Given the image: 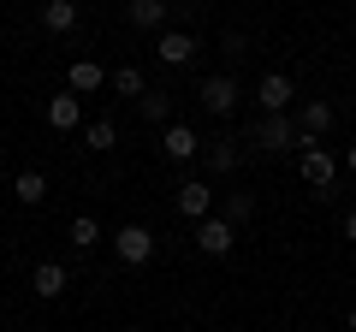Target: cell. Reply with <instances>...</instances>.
Segmentation results:
<instances>
[{
	"mask_svg": "<svg viewBox=\"0 0 356 332\" xmlns=\"http://www.w3.org/2000/svg\"><path fill=\"white\" fill-rule=\"evenodd\" d=\"M243 142H255L261 154H285V149L303 154V131H297V119H291V113H267V119H255Z\"/></svg>",
	"mask_w": 356,
	"mask_h": 332,
	"instance_id": "1",
	"label": "cell"
},
{
	"mask_svg": "<svg viewBox=\"0 0 356 332\" xmlns=\"http://www.w3.org/2000/svg\"><path fill=\"white\" fill-rule=\"evenodd\" d=\"M297 172H303V184H309L315 196H327V190H332V179H339V154L303 137V154H297Z\"/></svg>",
	"mask_w": 356,
	"mask_h": 332,
	"instance_id": "2",
	"label": "cell"
},
{
	"mask_svg": "<svg viewBox=\"0 0 356 332\" xmlns=\"http://www.w3.org/2000/svg\"><path fill=\"white\" fill-rule=\"evenodd\" d=\"M113 256L125 261V267H149V261H154V231L137 226V219L119 226V231H113Z\"/></svg>",
	"mask_w": 356,
	"mask_h": 332,
	"instance_id": "3",
	"label": "cell"
},
{
	"mask_svg": "<svg viewBox=\"0 0 356 332\" xmlns=\"http://www.w3.org/2000/svg\"><path fill=\"white\" fill-rule=\"evenodd\" d=\"M291 101H297V83L285 72H267L261 83H255V107H261V119L267 113H291Z\"/></svg>",
	"mask_w": 356,
	"mask_h": 332,
	"instance_id": "4",
	"label": "cell"
},
{
	"mask_svg": "<svg viewBox=\"0 0 356 332\" xmlns=\"http://www.w3.org/2000/svg\"><path fill=\"white\" fill-rule=\"evenodd\" d=\"M196 95H202V107H208V113H220V119H226V113H238V77H226V72H214V77H202V90H196Z\"/></svg>",
	"mask_w": 356,
	"mask_h": 332,
	"instance_id": "5",
	"label": "cell"
},
{
	"mask_svg": "<svg viewBox=\"0 0 356 332\" xmlns=\"http://www.w3.org/2000/svg\"><path fill=\"white\" fill-rule=\"evenodd\" d=\"M232 243H238V226H232V219L208 214L202 226H196V249H202V256H232Z\"/></svg>",
	"mask_w": 356,
	"mask_h": 332,
	"instance_id": "6",
	"label": "cell"
},
{
	"mask_svg": "<svg viewBox=\"0 0 356 332\" xmlns=\"http://www.w3.org/2000/svg\"><path fill=\"white\" fill-rule=\"evenodd\" d=\"M172 202H178V214H184V219H196V226H202V219H208V208H214V190H208L202 179H184Z\"/></svg>",
	"mask_w": 356,
	"mask_h": 332,
	"instance_id": "7",
	"label": "cell"
},
{
	"mask_svg": "<svg viewBox=\"0 0 356 332\" xmlns=\"http://www.w3.org/2000/svg\"><path fill=\"white\" fill-rule=\"evenodd\" d=\"M161 154L166 160H196V154H202V137H196L191 125H166L161 131Z\"/></svg>",
	"mask_w": 356,
	"mask_h": 332,
	"instance_id": "8",
	"label": "cell"
},
{
	"mask_svg": "<svg viewBox=\"0 0 356 332\" xmlns=\"http://www.w3.org/2000/svg\"><path fill=\"white\" fill-rule=\"evenodd\" d=\"M332 119H339V107L332 101H303V113H297V131H303L309 142H321L332 131Z\"/></svg>",
	"mask_w": 356,
	"mask_h": 332,
	"instance_id": "9",
	"label": "cell"
},
{
	"mask_svg": "<svg viewBox=\"0 0 356 332\" xmlns=\"http://www.w3.org/2000/svg\"><path fill=\"white\" fill-rule=\"evenodd\" d=\"M154 53H161L166 65H191L196 60V36L191 30H166V36H154Z\"/></svg>",
	"mask_w": 356,
	"mask_h": 332,
	"instance_id": "10",
	"label": "cell"
},
{
	"mask_svg": "<svg viewBox=\"0 0 356 332\" xmlns=\"http://www.w3.org/2000/svg\"><path fill=\"white\" fill-rule=\"evenodd\" d=\"M65 285H72V273H65L60 261H42V267L30 273V291H36L42 303H54V297H65Z\"/></svg>",
	"mask_w": 356,
	"mask_h": 332,
	"instance_id": "11",
	"label": "cell"
},
{
	"mask_svg": "<svg viewBox=\"0 0 356 332\" xmlns=\"http://www.w3.org/2000/svg\"><path fill=\"white\" fill-rule=\"evenodd\" d=\"M65 83H72V95H95V90H107L113 77L102 72L95 60H72V72H65Z\"/></svg>",
	"mask_w": 356,
	"mask_h": 332,
	"instance_id": "12",
	"label": "cell"
},
{
	"mask_svg": "<svg viewBox=\"0 0 356 332\" xmlns=\"http://www.w3.org/2000/svg\"><path fill=\"white\" fill-rule=\"evenodd\" d=\"M238 160H243V137H214L208 142V172H238Z\"/></svg>",
	"mask_w": 356,
	"mask_h": 332,
	"instance_id": "13",
	"label": "cell"
},
{
	"mask_svg": "<svg viewBox=\"0 0 356 332\" xmlns=\"http://www.w3.org/2000/svg\"><path fill=\"white\" fill-rule=\"evenodd\" d=\"M125 18H131L137 30H154V36H166V0H131Z\"/></svg>",
	"mask_w": 356,
	"mask_h": 332,
	"instance_id": "14",
	"label": "cell"
},
{
	"mask_svg": "<svg viewBox=\"0 0 356 332\" xmlns=\"http://www.w3.org/2000/svg\"><path fill=\"white\" fill-rule=\"evenodd\" d=\"M42 113H48V125H54V131H77V125H83V107H77V95H72V90L54 95Z\"/></svg>",
	"mask_w": 356,
	"mask_h": 332,
	"instance_id": "15",
	"label": "cell"
},
{
	"mask_svg": "<svg viewBox=\"0 0 356 332\" xmlns=\"http://www.w3.org/2000/svg\"><path fill=\"white\" fill-rule=\"evenodd\" d=\"M137 113H143V125H172V95L166 90H149L137 101Z\"/></svg>",
	"mask_w": 356,
	"mask_h": 332,
	"instance_id": "16",
	"label": "cell"
},
{
	"mask_svg": "<svg viewBox=\"0 0 356 332\" xmlns=\"http://www.w3.org/2000/svg\"><path fill=\"white\" fill-rule=\"evenodd\" d=\"M42 24H48L54 36H65V30H77V6L72 0H48V6H42Z\"/></svg>",
	"mask_w": 356,
	"mask_h": 332,
	"instance_id": "17",
	"label": "cell"
},
{
	"mask_svg": "<svg viewBox=\"0 0 356 332\" xmlns=\"http://www.w3.org/2000/svg\"><path fill=\"white\" fill-rule=\"evenodd\" d=\"M13 196H18L24 208L48 202V179H42V172H18V179H13Z\"/></svg>",
	"mask_w": 356,
	"mask_h": 332,
	"instance_id": "18",
	"label": "cell"
},
{
	"mask_svg": "<svg viewBox=\"0 0 356 332\" xmlns=\"http://www.w3.org/2000/svg\"><path fill=\"white\" fill-rule=\"evenodd\" d=\"M113 90L131 95V101H143V95H149V77H143L137 65H119V72H113Z\"/></svg>",
	"mask_w": 356,
	"mask_h": 332,
	"instance_id": "19",
	"label": "cell"
},
{
	"mask_svg": "<svg viewBox=\"0 0 356 332\" xmlns=\"http://www.w3.org/2000/svg\"><path fill=\"white\" fill-rule=\"evenodd\" d=\"M119 142V131H113V119H95V125H83V149H95V154H107Z\"/></svg>",
	"mask_w": 356,
	"mask_h": 332,
	"instance_id": "20",
	"label": "cell"
},
{
	"mask_svg": "<svg viewBox=\"0 0 356 332\" xmlns=\"http://www.w3.org/2000/svg\"><path fill=\"white\" fill-rule=\"evenodd\" d=\"M250 214H255V196H250V190H232V196H226V214H220V219H232V226H250Z\"/></svg>",
	"mask_w": 356,
	"mask_h": 332,
	"instance_id": "21",
	"label": "cell"
},
{
	"mask_svg": "<svg viewBox=\"0 0 356 332\" xmlns=\"http://www.w3.org/2000/svg\"><path fill=\"white\" fill-rule=\"evenodd\" d=\"M95 243H102V226H95L89 214H77L72 219V249H95Z\"/></svg>",
	"mask_w": 356,
	"mask_h": 332,
	"instance_id": "22",
	"label": "cell"
},
{
	"mask_svg": "<svg viewBox=\"0 0 356 332\" xmlns=\"http://www.w3.org/2000/svg\"><path fill=\"white\" fill-rule=\"evenodd\" d=\"M344 238L356 243V208H350V214H344Z\"/></svg>",
	"mask_w": 356,
	"mask_h": 332,
	"instance_id": "23",
	"label": "cell"
},
{
	"mask_svg": "<svg viewBox=\"0 0 356 332\" xmlns=\"http://www.w3.org/2000/svg\"><path fill=\"white\" fill-rule=\"evenodd\" d=\"M344 166H350V172H356V142H350V149H344Z\"/></svg>",
	"mask_w": 356,
	"mask_h": 332,
	"instance_id": "24",
	"label": "cell"
}]
</instances>
